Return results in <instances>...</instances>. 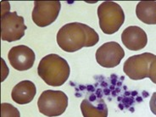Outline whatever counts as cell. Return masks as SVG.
Returning <instances> with one entry per match:
<instances>
[{"label": "cell", "instance_id": "7a4b0ae2", "mask_svg": "<svg viewBox=\"0 0 156 117\" xmlns=\"http://www.w3.org/2000/svg\"><path fill=\"white\" fill-rule=\"evenodd\" d=\"M37 73L44 82L52 87H60L70 76V66L59 55L50 54L44 56L39 62Z\"/></svg>", "mask_w": 156, "mask_h": 117}, {"label": "cell", "instance_id": "9c48e42d", "mask_svg": "<svg viewBox=\"0 0 156 117\" xmlns=\"http://www.w3.org/2000/svg\"><path fill=\"white\" fill-rule=\"evenodd\" d=\"M9 61L15 70H28L33 66L36 59L35 53L26 45H18L11 48L8 55Z\"/></svg>", "mask_w": 156, "mask_h": 117}, {"label": "cell", "instance_id": "4fadbf2b", "mask_svg": "<svg viewBox=\"0 0 156 117\" xmlns=\"http://www.w3.org/2000/svg\"><path fill=\"white\" fill-rule=\"evenodd\" d=\"M136 17L148 25H156V2L141 1L136 4Z\"/></svg>", "mask_w": 156, "mask_h": 117}, {"label": "cell", "instance_id": "ba28073f", "mask_svg": "<svg viewBox=\"0 0 156 117\" xmlns=\"http://www.w3.org/2000/svg\"><path fill=\"white\" fill-rule=\"evenodd\" d=\"M95 57L98 64L102 67L114 68L119 66L125 57V51L116 42H108L98 48Z\"/></svg>", "mask_w": 156, "mask_h": 117}, {"label": "cell", "instance_id": "6da1fadb", "mask_svg": "<svg viewBox=\"0 0 156 117\" xmlns=\"http://www.w3.org/2000/svg\"><path fill=\"white\" fill-rule=\"evenodd\" d=\"M98 41L99 36L97 31L80 22L66 24L57 33L58 47L68 53H73L84 47H93Z\"/></svg>", "mask_w": 156, "mask_h": 117}, {"label": "cell", "instance_id": "277c9868", "mask_svg": "<svg viewBox=\"0 0 156 117\" xmlns=\"http://www.w3.org/2000/svg\"><path fill=\"white\" fill-rule=\"evenodd\" d=\"M39 112L48 117L61 115L68 106V97L62 91L46 90L37 100Z\"/></svg>", "mask_w": 156, "mask_h": 117}, {"label": "cell", "instance_id": "5bb4252c", "mask_svg": "<svg viewBox=\"0 0 156 117\" xmlns=\"http://www.w3.org/2000/svg\"><path fill=\"white\" fill-rule=\"evenodd\" d=\"M1 117H20L17 108L9 103L1 104Z\"/></svg>", "mask_w": 156, "mask_h": 117}, {"label": "cell", "instance_id": "7c38bea8", "mask_svg": "<svg viewBox=\"0 0 156 117\" xmlns=\"http://www.w3.org/2000/svg\"><path fill=\"white\" fill-rule=\"evenodd\" d=\"M81 111L83 117H107L108 107L102 98L92 96L81 103Z\"/></svg>", "mask_w": 156, "mask_h": 117}, {"label": "cell", "instance_id": "9a60e30c", "mask_svg": "<svg viewBox=\"0 0 156 117\" xmlns=\"http://www.w3.org/2000/svg\"><path fill=\"white\" fill-rule=\"evenodd\" d=\"M148 78L156 84V58L153 60L150 66H149V72H148Z\"/></svg>", "mask_w": 156, "mask_h": 117}, {"label": "cell", "instance_id": "30bf717a", "mask_svg": "<svg viewBox=\"0 0 156 117\" xmlns=\"http://www.w3.org/2000/svg\"><path fill=\"white\" fill-rule=\"evenodd\" d=\"M121 41L129 50L138 51L146 47L148 37L144 29L136 26H131L121 33Z\"/></svg>", "mask_w": 156, "mask_h": 117}, {"label": "cell", "instance_id": "5b68a950", "mask_svg": "<svg viewBox=\"0 0 156 117\" xmlns=\"http://www.w3.org/2000/svg\"><path fill=\"white\" fill-rule=\"evenodd\" d=\"M27 27L25 25L22 16L17 15V12H9L2 14L1 16V39L12 43L18 41L25 36Z\"/></svg>", "mask_w": 156, "mask_h": 117}, {"label": "cell", "instance_id": "8992f818", "mask_svg": "<svg viewBox=\"0 0 156 117\" xmlns=\"http://www.w3.org/2000/svg\"><path fill=\"white\" fill-rule=\"evenodd\" d=\"M156 58L151 53H144L129 57L124 63L123 70L132 80H143L148 77L149 66Z\"/></svg>", "mask_w": 156, "mask_h": 117}, {"label": "cell", "instance_id": "2e32d148", "mask_svg": "<svg viewBox=\"0 0 156 117\" xmlns=\"http://www.w3.org/2000/svg\"><path fill=\"white\" fill-rule=\"evenodd\" d=\"M149 107H150V110L154 115H156V93H154L152 97L150 98V102H149Z\"/></svg>", "mask_w": 156, "mask_h": 117}, {"label": "cell", "instance_id": "3957f363", "mask_svg": "<svg viewBox=\"0 0 156 117\" xmlns=\"http://www.w3.org/2000/svg\"><path fill=\"white\" fill-rule=\"evenodd\" d=\"M98 16L100 29L108 35L119 31L125 21V13L115 2H103L98 8Z\"/></svg>", "mask_w": 156, "mask_h": 117}, {"label": "cell", "instance_id": "8fae6325", "mask_svg": "<svg viewBox=\"0 0 156 117\" xmlns=\"http://www.w3.org/2000/svg\"><path fill=\"white\" fill-rule=\"evenodd\" d=\"M37 94L35 84L31 81L25 80L19 82L12 90L13 101L18 105H27L31 103Z\"/></svg>", "mask_w": 156, "mask_h": 117}, {"label": "cell", "instance_id": "52a82bcc", "mask_svg": "<svg viewBox=\"0 0 156 117\" xmlns=\"http://www.w3.org/2000/svg\"><path fill=\"white\" fill-rule=\"evenodd\" d=\"M61 9L59 1L43 2L36 1L31 18L33 22L40 27H45L54 23L58 18Z\"/></svg>", "mask_w": 156, "mask_h": 117}]
</instances>
